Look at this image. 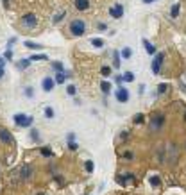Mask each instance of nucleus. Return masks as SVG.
Here are the masks:
<instances>
[{"label": "nucleus", "mask_w": 186, "mask_h": 195, "mask_svg": "<svg viewBox=\"0 0 186 195\" xmlns=\"http://www.w3.org/2000/svg\"><path fill=\"white\" fill-rule=\"evenodd\" d=\"M68 30H70L72 36H82V34L86 32V23H84L82 20H79V18H77V20H72Z\"/></svg>", "instance_id": "nucleus-1"}, {"label": "nucleus", "mask_w": 186, "mask_h": 195, "mask_svg": "<svg viewBox=\"0 0 186 195\" xmlns=\"http://www.w3.org/2000/svg\"><path fill=\"white\" fill-rule=\"evenodd\" d=\"M109 14L115 18V20H118V18H122L124 16V5L120 4V2H116L113 7H109Z\"/></svg>", "instance_id": "nucleus-6"}, {"label": "nucleus", "mask_w": 186, "mask_h": 195, "mask_svg": "<svg viewBox=\"0 0 186 195\" xmlns=\"http://www.w3.org/2000/svg\"><path fill=\"white\" fill-rule=\"evenodd\" d=\"M97 27H99V30H107V25L106 23H99Z\"/></svg>", "instance_id": "nucleus-38"}, {"label": "nucleus", "mask_w": 186, "mask_h": 195, "mask_svg": "<svg viewBox=\"0 0 186 195\" xmlns=\"http://www.w3.org/2000/svg\"><path fill=\"white\" fill-rule=\"evenodd\" d=\"M111 82L109 81H102L100 82V90H102V93H106V95H109V91H111Z\"/></svg>", "instance_id": "nucleus-15"}, {"label": "nucleus", "mask_w": 186, "mask_h": 195, "mask_svg": "<svg viewBox=\"0 0 186 195\" xmlns=\"http://www.w3.org/2000/svg\"><path fill=\"white\" fill-rule=\"evenodd\" d=\"M16 39H18V38H16V36H13V38L7 41V48H11V47H13V43H16Z\"/></svg>", "instance_id": "nucleus-36"}, {"label": "nucleus", "mask_w": 186, "mask_h": 195, "mask_svg": "<svg viewBox=\"0 0 186 195\" xmlns=\"http://www.w3.org/2000/svg\"><path fill=\"white\" fill-rule=\"evenodd\" d=\"M41 88H43V91H52L54 88H56V81L50 77V75H47V77H43L41 79Z\"/></svg>", "instance_id": "nucleus-7"}, {"label": "nucleus", "mask_w": 186, "mask_h": 195, "mask_svg": "<svg viewBox=\"0 0 186 195\" xmlns=\"http://www.w3.org/2000/svg\"><path fill=\"white\" fill-rule=\"evenodd\" d=\"M163 124H165V116L163 115H152L150 116V129H154V131H159L161 127H163Z\"/></svg>", "instance_id": "nucleus-5"}, {"label": "nucleus", "mask_w": 186, "mask_h": 195, "mask_svg": "<svg viewBox=\"0 0 186 195\" xmlns=\"http://www.w3.org/2000/svg\"><path fill=\"white\" fill-rule=\"evenodd\" d=\"M68 77H66V73L64 72H61V73H56V84H64V81H66Z\"/></svg>", "instance_id": "nucleus-19"}, {"label": "nucleus", "mask_w": 186, "mask_h": 195, "mask_svg": "<svg viewBox=\"0 0 186 195\" xmlns=\"http://www.w3.org/2000/svg\"><path fill=\"white\" fill-rule=\"evenodd\" d=\"M63 16H66V13H59V14H57V16L54 18V23H59V22L63 20Z\"/></svg>", "instance_id": "nucleus-34"}, {"label": "nucleus", "mask_w": 186, "mask_h": 195, "mask_svg": "<svg viewBox=\"0 0 186 195\" xmlns=\"http://www.w3.org/2000/svg\"><path fill=\"white\" fill-rule=\"evenodd\" d=\"M13 118H14V124H16L18 127H30L32 122H34V116L25 115V113H16Z\"/></svg>", "instance_id": "nucleus-3"}, {"label": "nucleus", "mask_w": 186, "mask_h": 195, "mask_svg": "<svg viewBox=\"0 0 186 195\" xmlns=\"http://www.w3.org/2000/svg\"><path fill=\"white\" fill-rule=\"evenodd\" d=\"M39 152H41L43 158H52V149H50V147H41Z\"/></svg>", "instance_id": "nucleus-22"}, {"label": "nucleus", "mask_w": 186, "mask_h": 195, "mask_svg": "<svg viewBox=\"0 0 186 195\" xmlns=\"http://www.w3.org/2000/svg\"><path fill=\"white\" fill-rule=\"evenodd\" d=\"M23 93H25V97H29V99H32V97H34V90H32V88H30V86H27V88H25V91H23Z\"/></svg>", "instance_id": "nucleus-31"}, {"label": "nucleus", "mask_w": 186, "mask_h": 195, "mask_svg": "<svg viewBox=\"0 0 186 195\" xmlns=\"http://www.w3.org/2000/svg\"><path fill=\"white\" fill-rule=\"evenodd\" d=\"M73 138H75V134H73V133H68V136H66V140L70 142V140H73Z\"/></svg>", "instance_id": "nucleus-40"}, {"label": "nucleus", "mask_w": 186, "mask_h": 195, "mask_svg": "<svg viewBox=\"0 0 186 195\" xmlns=\"http://www.w3.org/2000/svg\"><path fill=\"white\" fill-rule=\"evenodd\" d=\"M122 79H124V82H133V81H134V73H133V72H125V73L122 75Z\"/></svg>", "instance_id": "nucleus-24"}, {"label": "nucleus", "mask_w": 186, "mask_h": 195, "mask_svg": "<svg viewBox=\"0 0 186 195\" xmlns=\"http://www.w3.org/2000/svg\"><path fill=\"white\" fill-rule=\"evenodd\" d=\"M142 43H143V47H145V50H147V54H149V56H154V54H156V47H154V45L147 39V38H143V39H142Z\"/></svg>", "instance_id": "nucleus-10"}, {"label": "nucleus", "mask_w": 186, "mask_h": 195, "mask_svg": "<svg viewBox=\"0 0 186 195\" xmlns=\"http://www.w3.org/2000/svg\"><path fill=\"white\" fill-rule=\"evenodd\" d=\"M116 100L118 102H122V104H125V102H129V90L127 88H124V86H120L118 90H116Z\"/></svg>", "instance_id": "nucleus-8"}, {"label": "nucleus", "mask_w": 186, "mask_h": 195, "mask_svg": "<svg viewBox=\"0 0 186 195\" xmlns=\"http://www.w3.org/2000/svg\"><path fill=\"white\" fill-rule=\"evenodd\" d=\"M143 4H152V2H158V0H142Z\"/></svg>", "instance_id": "nucleus-43"}, {"label": "nucleus", "mask_w": 186, "mask_h": 195, "mask_svg": "<svg viewBox=\"0 0 186 195\" xmlns=\"http://www.w3.org/2000/svg\"><path fill=\"white\" fill-rule=\"evenodd\" d=\"M115 81H116V84H118V86H122V82H124L122 75H116V79H115Z\"/></svg>", "instance_id": "nucleus-39"}, {"label": "nucleus", "mask_w": 186, "mask_h": 195, "mask_svg": "<svg viewBox=\"0 0 186 195\" xmlns=\"http://www.w3.org/2000/svg\"><path fill=\"white\" fill-rule=\"evenodd\" d=\"M4 66H5V59L0 56V68H4Z\"/></svg>", "instance_id": "nucleus-41"}, {"label": "nucleus", "mask_w": 186, "mask_h": 195, "mask_svg": "<svg viewBox=\"0 0 186 195\" xmlns=\"http://www.w3.org/2000/svg\"><path fill=\"white\" fill-rule=\"evenodd\" d=\"M30 138H32V140H38V138H39L38 129H30Z\"/></svg>", "instance_id": "nucleus-35"}, {"label": "nucleus", "mask_w": 186, "mask_h": 195, "mask_svg": "<svg viewBox=\"0 0 186 195\" xmlns=\"http://www.w3.org/2000/svg\"><path fill=\"white\" fill-rule=\"evenodd\" d=\"M167 91H168V84H159V86H158V93H159V95H163V93H167Z\"/></svg>", "instance_id": "nucleus-30"}, {"label": "nucleus", "mask_w": 186, "mask_h": 195, "mask_svg": "<svg viewBox=\"0 0 186 195\" xmlns=\"http://www.w3.org/2000/svg\"><path fill=\"white\" fill-rule=\"evenodd\" d=\"M4 75H5V72H4V68H0V79H2Z\"/></svg>", "instance_id": "nucleus-44"}, {"label": "nucleus", "mask_w": 186, "mask_h": 195, "mask_svg": "<svg viewBox=\"0 0 186 195\" xmlns=\"http://www.w3.org/2000/svg\"><path fill=\"white\" fill-rule=\"evenodd\" d=\"M68 149H70V151H77V149H79V143L73 142V140H70V142H68Z\"/></svg>", "instance_id": "nucleus-32"}, {"label": "nucleus", "mask_w": 186, "mask_h": 195, "mask_svg": "<svg viewBox=\"0 0 186 195\" xmlns=\"http://www.w3.org/2000/svg\"><path fill=\"white\" fill-rule=\"evenodd\" d=\"M20 172H21V174H20V177H21V179H27V177L30 176V168H29V167H25V168H21Z\"/></svg>", "instance_id": "nucleus-26"}, {"label": "nucleus", "mask_w": 186, "mask_h": 195, "mask_svg": "<svg viewBox=\"0 0 186 195\" xmlns=\"http://www.w3.org/2000/svg\"><path fill=\"white\" fill-rule=\"evenodd\" d=\"M149 181H150V185H152V186H159V185H161V179H159L158 176H152Z\"/></svg>", "instance_id": "nucleus-29"}, {"label": "nucleus", "mask_w": 186, "mask_h": 195, "mask_svg": "<svg viewBox=\"0 0 186 195\" xmlns=\"http://www.w3.org/2000/svg\"><path fill=\"white\" fill-rule=\"evenodd\" d=\"M39 195H43V194H39Z\"/></svg>", "instance_id": "nucleus-45"}, {"label": "nucleus", "mask_w": 186, "mask_h": 195, "mask_svg": "<svg viewBox=\"0 0 186 195\" xmlns=\"http://www.w3.org/2000/svg\"><path fill=\"white\" fill-rule=\"evenodd\" d=\"M16 66H18V70H27V68L30 66V61H29V57H27V59H21V61L16 65Z\"/></svg>", "instance_id": "nucleus-21"}, {"label": "nucleus", "mask_w": 186, "mask_h": 195, "mask_svg": "<svg viewBox=\"0 0 186 195\" xmlns=\"http://www.w3.org/2000/svg\"><path fill=\"white\" fill-rule=\"evenodd\" d=\"M9 2H11V0H2V4H4V7H5V9L9 7Z\"/></svg>", "instance_id": "nucleus-42"}, {"label": "nucleus", "mask_w": 186, "mask_h": 195, "mask_svg": "<svg viewBox=\"0 0 186 195\" xmlns=\"http://www.w3.org/2000/svg\"><path fill=\"white\" fill-rule=\"evenodd\" d=\"M113 68H120V52L118 50H115L113 52Z\"/></svg>", "instance_id": "nucleus-18"}, {"label": "nucleus", "mask_w": 186, "mask_h": 195, "mask_svg": "<svg viewBox=\"0 0 186 195\" xmlns=\"http://www.w3.org/2000/svg\"><path fill=\"white\" fill-rule=\"evenodd\" d=\"M66 93H68V95H72V97H73V95H75V93H77V88H75V86H73V84H68V86H66Z\"/></svg>", "instance_id": "nucleus-28"}, {"label": "nucleus", "mask_w": 186, "mask_h": 195, "mask_svg": "<svg viewBox=\"0 0 186 195\" xmlns=\"http://www.w3.org/2000/svg\"><path fill=\"white\" fill-rule=\"evenodd\" d=\"M84 170H86V174H93V170H95V163H93L91 159H88V161L84 163Z\"/></svg>", "instance_id": "nucleus-20"}, {"label": "nucleus", "mask_w": 186, "mask_h": 195, "mask_svg": "<svg viewBox=\"0 0 186 195\" xmlns=\"http://www.w3.org/2000/svg\"><path fill=\"white\" fill-rule=\"evenodd\" d=\"M100 73H102L104 77H109V75H111V66H102V68H100Z\"/></svg>", "instance_id": "nucleus-27"}, {"label": "nucleus", "mask_w": 186, "mask_h": 195, "mask_svg": "<svg viewBox=\"0 0 186 195\" xmlns=\"http://www.w3.org/2000/svg\"><path fill=\"white\" fill-rule=\"evenodd\" d=\"M50 68H52L56 73H61V72H64V65H63L61 61H52V63H50Z\"/></svg>", "instance_id": "nucleus-13"}, {"label": "nucleus", "mask_w": 186, "mask_h": 195, "mask_svg": "<svg viewBox=\"0 0 186 195\" xmlns=\"http://www.w3.org/2000/svg\"><path fill=\"white\" fill-rule=\"evenodd\" d=\"M54 115H56V113H54V109H52L50 106H47V108H45V118H48V120H50V118H54Z\"/></svg>", "instance_id": "nucleus-25"}, {"label": "nucleus", "mask_w": 186, "mask_h": 195, "mask_svg": "<svg viewBox=\"0 0 186 195\" xmlns=\"http://www.w3.org/2000/svg\"><path fill=\"white\" fill-rule=\"evenodd\" d=\"M0 142L4 143V145H11L13 143V136H11V133L9 131H5V129H0Z\"/></svg>", "instance_id": "nucleus-9"}, {"label": "nucleus", "mask_w": 186, "mask_h": 195, "mask_svg": "<svg viewBox=\"0 0 186 195\" xmlns=\"http://www.w3.org/2000/svg\"><path fill=\"white\" fill-rule=\"evenodd\" d=\"M23 45H25L27 48H30V50H41V48H43V45H41V43H36V41H30V39H27V41H23Z\"/></svg>", "instance_id": "nucleus-12"}, {"label": "nucleus", "mask_w": 186, "mask_h": 195, "mask_svg": "<svg viewBox=\"0 0 186 195\" xmlns=\"http://www.w3.org/2000/svg\"><path fill=\"white\" fill-rule=\"evenodd\" d=\"M131 56H133V50H131L129 47H124L122 52H120V57H122V59H131Z\"/></svg>", "instance_id": "nucleus-16"}, {"label": "nucleus", "mask_w": 186, "mask_h": 195, "mask_svg": "<svg viewBox=\"0 0 186 195\" xmlns=\"http://www.w3.org/2000/svg\"><path fill=\"white\" fill-rule=\"evenodd\" d=\"M163 63H165V54H163V52H156V54H154V59H152V63H150V68H152V73H154V75H159V73H161Z\"/></svg>", "instance_id": "nucleus-2"}, {"label": "nucleus", "mask_w": 186, "mask_h": 195, "mask_svg": "<svg viewBox=\"0 0 186 195\" xmlns=\"http://www.w3.org/2000/svg\"><path fill=\"white\" fill-rule=\"evenodd\" d=\"M2 57H4L5 61H9V59H13V50H11V48H7V50H5V54H4Z\"/></svg>", "instance_id": "nucleus-33"}, {"label": "nucleus", "mask_w": 186, "mask_h": 195, "mask_svg": "<svg viewBox=\"0 0 186 195\" xmlns=\"http://www.w3.org/2000/svg\"><path fill=\"white\" fill-rule=\"evenodd\" d=\"M143 122V115H136L134 116V124H142Z\"/></svg>", "instance_id": "nucleus-37"}, {"label": "nucleus", "mask_w": 186, "mask_h": 195, "mask_svg": "<svg viewBox=\"0 0 186 195\" xmlns=\"http://www.w3.org/2000/svg\"><path fill=\"white\" fill-rule=\"evenodd\" d=\"M179 13H181V4H179V2H176V4L172 5V9H170V18H174V20H176V18L179 16Z\"/></svg>", "instance_id": "nucleus-14"}, {"label": "nucleus", "mask_w": 186, "mask_h": 195, "mask_svg": "<svg viewBox=\"0 0 186 195\" xmlns=\"http://www.w3.org/2000/svg\"><path fill=\"white\" fill-rule=\"evenodd\" d=\"M91 45L97 47V48H102V47H104V39H102V38H93V39H91Z\"/></svg>", "instance_id": "nucleus-23"}, {"label": "nucleus", "mask_w": 186, "mask_h": 195, "mask_svg": "<svg viewBox=\"0 0 186 195\" xmlns=\"http://www.w3.org/2000/svg\"><path fill=\"white\" fill-rule=\"evenodd\" d=\"M73 5L77 11H86V9H90V0H75Z\"/></svg>", "instance_id": "nucleus-11"}, {"label": "nucleus", "mask_w": 186, "mask_h": 195, "mask_svg": "<svg viewBox=\"0 0 186 195\" xmlns=\"http://www.w3.org/2000/svg\"><path fill=\"white\" fill-rule=\"evenodd\" d=\"M48 59V56L47 54H34V56H30L29 57V61L32 63V61H47Z\"/></svg>", "instance_id": "nucleus-17"}, {"label": "nucleus", "mask_w": 186, "mask_h": 195, "mask_svg": "<svg viewBox=\"0 0 186 195\" xmlns=\"http://www.w3.org/2000/svg\"><path fill=\"white\" fill-rule=\"evenodd\" d=\"M21 25L27 27V29H34L38 25V16L34 13H29V14H23L21 16Z\"/></svg>", "instance_id": "nucleus-4"}]
</instances>
